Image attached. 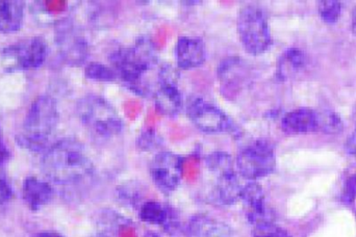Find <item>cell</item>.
I'll list each match as a JSON object with an SVG mask.
<instances>
[{
  "label": "cell",
  "mask_w": 356,
  "mask_h": 237,
  "mask_svg": "<svg viewBox=\"0 0 356 237\" xmlns=\"http://www.w3.org/2000/svg\"><path fill=\"white\" fill-rule=\"evenodd\" d=\"M127 224L129 220L122 215L112 209H106L98 215L96 227L102 237H117Z\"/></svg>",
  "instance_id": "7402d4cb"
},
{
  "label": "cell",
  "mask_w": 356,
  "mask_h": 237,
  "mask_svg": "<svg viewBox=\"0 0 356 237\" xmlns=\"http://www.w3.org/2000/svg\"><path fill=\"white\" fill-rule=\"evenodd\" d=\"M345 149L349 155L356 157V130L347 138L346 142H345Z\"/></svg>",
  "instance_id": "f1b7e54d"
},
{
  "label": "cell",
  "mask_w": 356,
  "mask_h": 237,
  "mask_svg": "<svg viewBox=\"0 0 356 237\" xmlns=\"http://www.w3.org/2000/svg\"><path fill=\"white\" fill-rule=\"evenodd\" d=\"M252 237H293L290 232L274 221H265L253 225Z\"/></svg>",
  "instance_id": "484cf974"
},
{
  "label": "cell",
  "mask_w": 356,
  "mask_h": 237,
  "mask_svg": "<svg viewBox=\"0 0 356 237\" xmlns=\"http://www.w3.org/2000/svg\"><path fill=\"white\" fill-rule=\"evenodd\" d=\"M307 65V56L299 48H289L280 56L277 64V75L280 79H288L302 70Z\"/></svg>",
  "instance_id": "44dd1931"
},
{
  "label": "cell",
  "mask_w": 356,
  "mask_h": 237,
  "mask_svg": "<svg viewBox=\"0 0 356 237\" xmlns=\"http://www.w3.org/2000/svg\"><path fill=\"white\" fill-rule=\"evenodd\" d=\"M280 125L291 136L318 131V112L309 108H295L284 115Z\"/></svg>",
  "instance_id": "ac0fdd59"
},
{
  "label": "cell",
  "mask_w": 356,
  "mask_h": 237,
  "mask_svg": "<svg viewBox=\"0 0 356 237\" xmlns=\"http://www.w3.org/2000/svg\"><path fill=\"white\" fill-rule=\"evenodd\" d=\"M58 119L60 115L56 100L48 95L39 96L31 104L25 116L17 142L23 148L33 152L44 150L58 126Z\"/></svg>",
  "instance_id": "3957f363"
},
{
  "label": "cell",
  "mask_w": 356,
  "mask_h": 237,
  "mask_svg": "<svg viewBox=\"0 0 356 237\" xmlns=\"http://www.w3.org/2000/svg\"><path fill=\"white\" fill-rule=\"evenodd\" d=\"M24 20V3L19 0H0V33H16Z\"/></svg>",
  "instance_id": "ffe728a7"
},
{
  "label": "cell",
  "mask_w": 356,
  "mask_h": 237,
  "mask_svg": "<svg viewBox=\"0 0 356 237\" xmlns=\"http://www.w3.org/2000/svg\"><path fill=\"white\" fill-rule=\"evenodd\" d=\"M85 76L89 81L96 83H111L118 79L117 73L112 67L106 66L102 63H91L85 69Z\"/></svg>",
  "instance_id": "cb8c5ba5"
},
{
  "label": "cell",
  "mask_w": 356,
  "mask_h": 237,
  "mask_svg": "<svg viewBox=\"0 0 356 237\" xmlns=\"http://www.w3.org/2000/svg\"><path fill=\"white\" fill-rule=\"evenodd\" d=\"M47 54V43L43 38H27L3 48L0 62L6 72L31 70L44 64Z\"/></svg>",
  "instance_id": "52a82bcc"
},
{
  "label": "cell",
  "mask_w": 356,
  "mask_h": 237,
  "mask_svg": "<svg viewBox=\"0 0 356 237\" xmlns=\"http://www.w3.org/2000/svg\"><path fill=\"white\" fill-rule=\"evenodd\" d=\"M179 72L171 65H163L158 73V85L154 90L156 108L163 116L175 117L181 111L184 99L178 88Z\"/></svg>",
  "instance_id": "ba28073f"
},
{
  "label": "cell",
  "mask_w": 356,
  "mask_h": 237,
  "mask_svg": "<svg viewBox=\"0 0 356 237\" xmlns=\"http://www.w3.org/2000/svg\"><path fill=\"white\" fill-rule=\"evenodd\" d=\"M54 197L49 182L38 177H29L23 183V199L31 211H37L47 205Z\"/></svg>",
  "instance_id": "d6986e66"
},
{
  "label": "cell",
  "mask_w": 356,
  "mask_h": 237,
  "mask_svg": "<svg viewBox=\"0 0 356 237\" xmlns=\"http://www.w3.org/2000/svg\"><path fill=\"white\" fill-rule=\"evenodd\" d=\"M355 177H356V174H355Z\"/></svg>",
  "instance_id": "836d02e7"
},
{
  "label": "cell",
  "mask_w": 356,
  "mask_h": 237,
  "mask_svg": "<svg viewBox=\"0 0 356 237\" xmlns=\"http://www.w3.org/2000/svg\"><path fill=\"white\" fill-rule=\"evenodd\" d=\"M236 167L241 177L248 181H259L275 171V151L267 140H254L238 152Z\"/></svg>",
  "instance_id": "8992f818"
},
{
  "label": "cell",
  "mask_w": 356,
  "mask_h": 237,
  "mask_svg": "<svg viewBox=\"0 0 356 237\" xmlns=\"http://www.w3.org/2000/svg\"><path fill=\"white\" fill-rule=\"evenodd\" d=\"M188 116L195 127L204 133H225L234 130V123L226 113L203 98H196L190 102Z\"/></svg>",
  "instance_id": "9c48e42d"
},
{
  "label": "cell",
  "mask_w": 356,
  "mask_h": 237,
  "mask_svg": "<svg viewBox=\"0 0 356 237\" xmlns=\"http://www.w3.org/2000/svg\"><path fill=\"white\" fill-rule=\"evenodd\" d=\"M8 157H10V151L2 140L1 129H0V165H3L8 161Z\"/></svg>",
  "instance_id": "f546056e"
},
{
  "label": "cell",
  "mask_w": 356,
  "mask_h": 237,
  "mask_svg": "<svg viewBox=\"0 0 356 237\" xmlns=\"http://www.w3.org/2000/svg\"><path fill=\"white\" fill-rule=\"evenodd\" d=\"M76 110L81 123L94 136L111 138L122 132V119L114 106L102 96H85L77 102Z\"/></svg>",
  "instance_id": "277c9868"
},
{
  "label": "cell",
  "mask_w": 356,
  "mask_h": 237,
  "mask_svg": "<svg viewBox=\"0 0 356 237\" xmlns=\"http://www.w3.org/2000/svg\"><path fill=\"white\" fill-rule=\"evenodd\" d=\"M207 56V46L200 38L190 35L178 38L175 47V58L180 70L199 68L204 64Z\"/></svg>",
  "instance_id": "4fadbf2b"
},
{
  "label": "cell",
  "mask_w": 356,
  "mask_h": 237,
  "mask_svg": "<svg viewBox=\"0 0 356 237\" xmlns=\"http://www.w3.org/2000/svg\"><path fill=\"white\" fill-rule=\"evenodd\" d=\"M56 43L63 60L71 66H81L89 54L86 38L70 21H62L56 29Z\"/></svg>",
  "instance_id": "8fae6325"
},
{
  "label": "cell",
  "mask_w": 356,
  "mask_h": 237,
  "mask_svg": "<svg viewBox=\"0 0 356 237\" xmlns=\"http://www.w3.org/2000/svg\"><path fill=\"white\" fill-rule=\"evenodd\" d=\"M159 142V138L154 130H146L138 138V148L142 151H150L156 148Z\"/></svg>",
  "instance_id": "4316f807"
},
{
  "label": "cell",
  "mask_w": 356,
  "mask_h": 237,
  "mask_svg": "<svg viewBox=\"0 0 356 237\" xmlns=\"http://www.w3.org/2000/svg\"><path fill=\"white\" fill-rule=\"evenodd\" d=\"M186 237H232V227L209 215H193L186 224Z\"/></svg>",
  "instance_id": "e0dca14e"
},
{
  "label": "cell",
  "mask_w": 356,
  "mask_h": 237,
  "mask_svg": "<svg viewBox=\"0 0 356 237\" xmlns=\"http://www.w3.org/2000/svg\"><path fill=\"white\" fill-rule=\"evenodd\" d=\"M240 201L246 211V217L251 225L265 221H273L272 213L266 203L265 192L257 181H248L243 186Z\"/></svg>",
  "instance_id": "5bb4252c"
},
{
  "label": "cell",
  "mask_w": 356,
  "mask_h": 237,
  "mask_svg": "<svg viewBox=\"0 0 356 237\" xmlns=\"http://www.w3.org/2000/svg\"><path fill=\"white\" fill-rule=\"evenodd\" d=\"M149 174L156 188L163 194L177 190L184 174V159L170 151H162L152 158Z\"/></svg>",
  "instance_id": "30bf717a"
},
{
  "label": "cell",
  "mask_w": 356,
  "mask_h": 237,
  "mask_svg": "<svg viewBox=\"0 0 356 237\" xmlns=\"http://www.w3.org/2000/svg\"><path fill=\"white\" fill-rule=\"evenodd\" d=\"M113 69L118 79L136 94L146 95L149 88L144 83L146 74L159 64V51L149 38H140L135 45L120 48L111 54Z\"/></svg>",
  "instance_id": "7a4b0ae2"
},
{
  "label": "cell",
  "mask_w": 356,
  "mask_h": 237,
  "mask_svg": "<svg viewBox=\"0 0 356 237\" xmlns=\"http://www.w3.org/2000/svg\"><path fill=\"white\" fill-rule=\"evenodd\" d=\"M33 237H64L62 234H56V232H42Z\"/></svg>",
  "instance_id": "4dcf8cb0"
},
{
  "label": "cell",
  "mask_w": 356,
  "mask_h": 237,
  "mask_svg": "<svg viewBox=\"0 0 356 237\" xmlns=\"http://www.w3.org/2000/svg\"><path fill=\"white\" fill-rule=\"evenodd\" d=\"M144 237H162V236H161L160 234H156V232L148 231V232H146L145 234H144Z\"/></svg>",
  "instance_id": "d6a6232c"
},
{
  "label": "cell",
  "mask_w": 356,
  "mask_h": 237,
  "mask_svg": "<svg viewBox=\"0 0 356 237\" xmlns=\"http://www.w3.org/2000/svg\"><path fill=\"white\" fill-rule=\"evenodd\" d=\"M216 177V195L224 205H232L240 201L243 186L238 179L236 165L211 172Z\"/></svg>",
  "instance_id": "2e32d148"
},
{
  "label": "cell",
  "mask_w": 356,
  "mask_h": 237,
  "mask_svg": "<svg viewBox=\"0 0 356 237\" xmlns=\"http://www.w3.org/2000/svg\"><path fill=\"white\" fill-rule=\"evenodd\" d=\"M13 190L3 174L0 173V205L6 204L12 199Z\"/></svg>",
  "instance_id": "83f0119b"
},
{
  "label": "cell",
  "mask_w": 356,
  "mask_h": 237,
  "mask_svg": "<svg viewBox=\"0 0 356 237\" xmlns=\"http://www.w3.org/2000/svg\"><path fill=\"white\" fill-rule=\"evenodd\" d=\"M351 28H353V35L356 37V6L353 12V22H351Z\"/></svg>",
  "instance_id": "1f68e13d"
},
{
  "label": "cell",
  "mask_w": 356,
  "mask_h": 237,
  "mask_svg": "<svg viewBox=\"0 0 356 237\" xmlns=\"http://www.w3.org/2000/svg\"><path fill=\"white\" fill-rule=\"evenodd\" d=\"M343 4L336 0H324L320 1L318 6L320 18L327 24H334L338 22L342 15Z\"/></svg>",
  "instance_id": "d4e9b609"
},
{
  "label": "cell",
  "mask_w": 356,
  "mask_h": 237,
  "mask_svg": "<svg viewBox=\"0 0 356 237\" xmlns=\"http://www.w3.org/2000/svg\"><path fill=\"white\" fill-rule=\"evenodd\" d=\"M248 68L238 56H230L220 63L218 67V79L221 85L222 93L236 96L248 81Z\"/></svg>",
  "instance_id": "7c38bea8"
},
{
  "label": "cell",
  "mask_w": 356,
  "mask_h": 237,
  "mask_svg": "<svg viewBox=\"0 0 356 237\" xmlns=\"http://www.w3.org/2000/svg\"><path fill=\"white\" fill-rule=\"evenodd\" d=\"M318 131L326 134H338L344 129L342 118L330 110L317 111Z\"/></svg>",
  "instance_id": "603a6c76"
},
{
  "label": "cell",
  "mask_w": 356,
  "mask_h": 237,
  "mask_svg": "<svg viewBox=\"0 0 356 237\" xmlns=\"http://www.w3.org/2000/svg\"><path fill=\"white\" fill-rule=\"evenodd\" d=\"M42 169L54 183L72 186L89 178L94 165L83 145L74 138H64L47 149Z\"/></svg>",
  "instance_id": "6da1fadb"
},
{
  "label": "cell",
  "mask_w": 356,
  "mask_h": 237,
  "mask_svg": "<svg viewBox=\"0 0 356 237\" xmlns=\"http://www.w3.org/2000/svg\"><path fill=\"white\" fill-rule=\"evenodd\" d=\"M238 33L243 48L249 54L261 56L271 47V29L267 15L255 4H247L241 8Z\"/></svg>",
  "instance_id": "5b68a950"
},
{
  "label": "cell",
  "mask_w": 356,
  "mask_h": 237,
  "mask_svg": "<svg viewBox=\"0 0 356 237\" xmlns=\"http://www.w3.org/2000/svg\"><path fill=\"white\" fill-rule=\"evenodd\" d=\"M139 217L145 223L160 226L169 236H175L181 230L177 211L158 201H146L143 203L140 206Z\"/></svg>",
  "instance_id": "9a60e30c"
}]
</instances>
